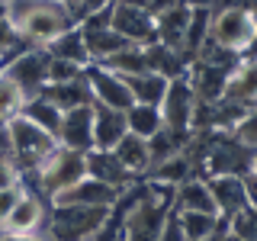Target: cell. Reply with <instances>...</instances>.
I'll use <instances>...</instances> for the list:
<instances>
[{"instance_id": "cell-1", "label": "cell", "mask_w": 257, "mask_h": 241, "mask_svg": "<svg viewBox=\"0 0 257 241\" xmlns=\"http://www.w3.org/2000/svg\"><path fill=\"white\" fill-rule=\"evenodd\" d=\"M10 26L32 48H45L55 36L77 26L68 7L55 0H10Z\"/></svg>"}, {"instance_id": "cell-2", "label": "cell", "mask_w": 257, "mask_h": 241, "mask_svg": "<svg viewBox=\"0 0 257 241\" xmlns=\"http://www.w3.org/2000/svg\"><path fill=\"white\" fill-rule=\"evenodd\" d=\"M109 219V209L100 206H48L42 241H96L103 225Z\"/></svg>"}, {"instance_id": "cell-3", "label": "cell", "mask_w": 257, "mask_h": 241, "mask_svg": "<svg viewBox=\"0 0 257 241\" xmlns=\"http://www.w3.org/2000/svg\"><path fill=\"white\" fill-rule=\"evenodd\" d=\"M4 132H7L10 155H13V164H16L20 174L23 171H39V167L52 158V151L58 148V139H55L52 132L32 126L29 119H23V116H16L13 123H7Z\"/></svg>"}, {"instance_id": "cell-4", "label": "cell", "mask_w": 257, "mask_h": 241, "mask_svg": "<svg viewBox=\"0 0 257 241\" xmlns=\"http://www.w3.org/2000/svg\"><path fill=\"white\" fill-rule=\"evenodd\" d=\"M84 177H87L84 155L68 151V148L58 145V148L52 151V158L36 171V193L45 199V203H52L58 193H64L68 187H74V183L84 180Z\"/></svg>"}, {"instance_id": "cell-5", "label": "cell", "mask_w": 257, "mask_h": 241, "mask_svg": "<svg viewBox=\"0 0 257 241\" xmlns=\"http://www.w3.org/2000/svg\"><path fill=\"white\" fill-rule=\"evenodd\" d=\"M257 39V23L251 10H212L209 20V42H215L225 52L247 55Z\"/></svg>"}, {"instance_id": "cell-6", "label": "cell", "mask_w": 257, "mask_h": 241, "mask_svg": "<svg viewBox=\"0 0 257 241\" xmlns=\"http://www.w3.org/2000/svg\"><path fill=\"white\" fill-rule=\"evenodd\" d=\"M171 209L158 206L155 199H148L145 193L128 203V215L122 222V231H119V241H158V231H161V222Z\"/></svg>"}, {"instance_id": "cell-7", "label": "cell", "mask_w": 257, "mask_h": 241, "mask_svg": "<svg viewBox=\"0 0 257 241\" xmlns=\"http://www.w3.org/2000/svg\"><path fill=\"white\" fill-rule=\"evenodd\" d=\"M84 77H87V87H90L93 106H106V109H116V112H125L132 106V93H128L122 77L109 74L100 64H87Z\"/></svg>"}, {"instance_id": "cell-8", "label": "cell", "mask_w": 257, "mask_h": 241, "mask_svg": "<svg viewBox=\"0 0 257 241\" xmlns=\"http://www.w3.org/2000/svg\"><path fill=\"white\" fill-rule=\"evenodd\" d=\"M109 29L116 32V36H122L128 45H139V48L155 42V20L145 10H139V7L119 4V0L109 10Z\"/></svg>"}, {"instance_id": "cell-9", "label": "cell", "mask_w": 257, "mask_h": 241, "mask_svg": "<svg viewBox=\"0 0 257 241\" xmlns=\"http://www.w3.org/2000/svg\"><path fill=\"white\" fill-rule=\"evenodd\" d=\"M206 187H209V196H212L215 215L222 222L235 219L241 209L254 206V199H251V193H247L241 177H206Z\"/></svg>"}, {"instance_id": "cell-10", "label": "cell", "mask_w": 257, "mask_h": 241, "mask_svg": "<svg viewBox=\"0 0 257 241\" xmlns=\"http://www.w3.org/2000/svg\"><path fill=\"white\" fill-rule=\"evenodd\" d=\"M61 148L87 155L93 148V106H77V109H64L58 132H55Z\"/></svg>"}, {"instance_id": "cell-11", "label": "cell", "mask_w": 257, "mask_h": 241, "mask_svg": "<svg viewBox=\"0 0 257 241\" xmlns=\"http://www.w3.org/2000/svg\"><path fill=\"white\" fill-rule=\"evenodd\" d=\"M193 106H196V96H193V87H190L187 74L167 80L164 100H161V106H158L161 109V123H164L167 129H187L190 132Z\"/></svg>"}, {"instance_id": "cell-12", "label": "cell", "mask_w": 257, "mask_h": 241, "mask_svg": "<svg viewBox=\"0 0 257 241\" xmlns=\"http://www.w3.org/2000/svg\"><path fill=\"white\" fill-rule=\"evenodd\" d=\"M45 64H48V55L42 48H29V52H20L16 58L4 61V71L23 87L26 96H36L45 90Z\"/></svg>"}, {"instance_id": "cell-13", "label": "cell", "mask_w": 257, "mask_h": 241, "mask_svg": "<svg viewBox=\"0 0 257 241\" xmlns=\"http://www.w3.org/2000/svg\"><path fill=\"white\" fill-rule=\"evenodd\" d=\"M119 196H122V193H116L112 187H106V183L93 180V177H84V180H77L74 187L58 193L48 206H100V209H112L119 203Z\"/></svg>"}, {"instance_id": "cell-14", "label": "cell", "mask_w": 257, "mask_h": 241, "mask_svg": "<svg viewBox=\"0 0 257 241\" xmlns=\"http://www.w3.org/2000/svg\"><path fill=\"white\" fill-rule=\"evenodd\" d=\"M45 222V199L36 193H20V199L13 203L10 215H7L0 231H13V235H39Z\"/></svg>"}, {"instance_id": "cell-15", "label": "cell", "mask_w": 257, "mask_h": 241, "mask_svg": "<svg viewBox=\"0 0 257 241\" xmlns=\"http://www.w3.org/2000/svg\"><path fill=\"white\" fill-rule=\"evenodd\" d=\"M84 164H87V177H93V180L106 183V187H112L116 193H125V190L135 183V177L128 174L122 164H119L112 151L90 148V151L84 155Z\"/></svg>"}, {"instance_id": "cell-16", "label": "cell", "mask_w": 257, "mask_h": 241, "mask_svg": "<svg viewBox=\"0 0 257 241\" xmlns=\"http://www.w3.org/2000/svg\"><path fill=\"white\" fill-rule=\"evenodd\" d=\"M171 212H212L215 215L212 196H209V187H206V177H190V180H183L180 187L174 190Z\"/></svg>"}, {"instance_id": "cell-17", "label": "cell", "mask_w": 257, "mask_h": 241, "mask_svg": "<svg viewBox=\"0 0 257 241\" xmlns=\"http://www.w3.org/2000/svg\"><path fill=\"white\" fill-rule=\"evenodd\" d=\"M42 52L55 61H68V64H77V68H87L90 64V55H87V45H84V36H80L77 26L64 29L61 36H55Z\"/></svg>"}, {"instance_id": "cell-18", "label": "cell", "mask_w": 257, "mask_h": 241, "mask_svg": "<svg viewBox=\"0 0 257 241\" xmlns=\"http://www.w3.org/2000/svg\"><path fill=\"white\" fill-rule=\"evenodd\" d=\"M187 23H190V7H187V4L174 7V10L158 13V16H155V42L174 48V52H180L183 32H187Z\"/></svg>"}, {"instance_id": "cell-19", "label": "cell", "mask_w": 257, "mask_h": 241, "mask_svg": "<svg viewBox=\"0 0 257 241\" xmlns=\"http://www.w3.org/2000/svg\"><path fill=\"white\" fill-rule=\"evenodd\" d=\"M125 135V116L106 106H93V148L112 151L116 142Z\"/></svg>"}, {"instance_id": "cell-20", "label": "cell", "mask_w": 257, "mask_h": 241, "mask_svg": "<svg viewBox=\"0 0 257 241\" xmlns=\"http://www.w3.org/2000/svg\"><path fill=\"white\" fill-rule=\"evenodd\" d=\"M112 155H116V161L125 167L128 174L139 180V177L148 174V167H151V158H148V142L139 139V135H122V139L116 142V148H112Z\"/></svg>"}, {"instance_id": "cell-21", "label": "cell", "mask_w": 257, "mask_h": 241, "mask_svg": "<svg viewBox=\"0 0 257 241\" xmlns=\"http://www.w3.org/2000/svg\"><path fill=\"white\" fill-rule=\"evenodd\" d=\"M142 52H145V61H148V71H155V74L167 77V80L183 77V74H187V68H190V61L183 58L180 52H174V48H167V45H161V42L145 45Z\"/></svg>"}, {"instance_id": "cell-22", "label": "cell", "mask_w": 257, "mask_h": 241, "mask_svg": "<svg viewBox=\"0 0 257 241\" xmlns=\"http://www.w3.org/2000/svg\"><path fill=\"white\" fill-rule=\"evenodd\" d=\"M225 100H235V103H244V106H254V96H257V74H254V61L241 58L238 68L228 74V84H225Z\"/></svg>"}, {"instance_id": "cell-23", "label": "cell", "mask_w": 257, "mask_h": 241, "mask_svg": "<svg viewBox=\"0 0 257 241\" xmlns=\"http://www.w3.org/2000/svg\"><path fill=\"white\" fill-rule=\"evenodd\" d=\"M42 93L61 112L64 109H77V106H93V96H90V87H87V77L71 80V84H48Z\"/></svg>"}, {"instance_id": "cell-24", "label": "cell", "mask_w": 257, "mask_h": 241, "mask_svg": "<svg viewBox=\"0 0 257 241\" xmlns=\"http://www.w3.org/2000/svg\"><path fill=\"white\" fill-rule=\"evenodd\" d=\"M80 29V26H77ZM80 36H84V45H87V55H90V64H100L106 61L109 55L122 52V48L128 45L122 36H116L109 26L106 29H80Z\"/></svg>"}, {"instance_id": "cell-25", "label": "cell", "mask_w": 257, "mask_h": 241, "mask_svg": "<svg viewBox=\"0 0 257 241\" xmlns=\"http://www.w3.org/2000/svg\"><path fill=\"white\" fill-rule=\"evenodd\" d=\"M125 87L132 93V103H145V106H161L167 90V77L155 74V71H145V74L125 77Z\"/></svg>"}, {"instance_id": "cell-26", "label": "cell", "mask_w": 257, "mask_h": 241, "mask_svg": "<svg viewBox=\"0 0 257 241\" xmlns=\"http://www.w3.org/2000/svg\"><path fill=\"white\" fill-rule=\"evenodd\" d=\"M177 222H180V231L187 241H206L225 231V222L212 212H177Z\"/></svg>"}, {"instance_id": "cell-27", "label": "cell", "mask_w": 257, "mask_h": 241, "mask_svg": "<svg viewBox=\"0 0 257 241\" xmlns=\"http://www.w3.org/2000/svg\"><path fill=\"white\" fill-rule=\"evenodd\" d=\"M122 116H125V132L139 135V139H145V142L164 126V123H161V109L158 106H145V103H132Z\"/></svg>"}, {"instance_id": "cell-28", "label": "cell", "mask_w": 257, "mask_h": 241, "mask_svg": "<svg viewBox=\"0 0 257 241\" xmlns=\"http://www.w3.org/2000/svg\"><path fill=\"white\" fill-rule=\"evenodd\" d=\"M20 116H23V119H29L32 126H39V129H45V132H52V135L58 132V123H61V109L55 106V103L48 100L45 93H36V96H29Z\"/></svg>"}, {"instance_id": "cell-29", "label": "cell", "mask_w": 257, "mask_h": 241, "mask_svg": "<svg viewBox=\"0 0 257 241\" xmlns=\"http://www.w3.org/2000/svg\"><path fill=\"white\" fill-rule=\"evenodd\" d=\"M100 68H106L109 74L125 80V77H135V74H145V71H148V61H145V52L139 45H125L122 52L109 55L106 61H100Z\"/></svg>"}, {"instance_id": "cell-30", "label": "cell", "mask_w": 257, "mask_h": 241, "mask_svg": "<svg viewBox=\"0 0 257 241\" xmlns=\"http://www.w3.org/2000/svg\"><path fill=\"white\" fill-rule=\"evenodd\" d=\"M29 96L23 93V87L16 84V80L4 71V64H0V126L13 123L16 116L23 112V106H26Z\"/></svg>"}, {"instance_id": "cell-31", "label": "cell", "mask_w": 257, "mask_h": 241, "mask_svg": "<svg viewBox=\"0 0 257 241\" xmlns=\"http://www.w3.org/2000/svg\"><path fill=\"white\" fill-rule=\"evenodd\" d=\"M225 228H228V235L238 238V241H254L257 238V212H254V206L241 209L235 219L225 222Z\"/></svg>"}, {"instance_id": "cell-32", "label": "cell", "mask_w": 257, "mask_h": 241, "mask_svg": "<svg viewBox=\"0 0 257 241\" xmlns=\"http://www.w3.org/2000/svg\"><path fill=\"white\" fill-rule=\"evenodd\" d=\"M87 68H77V64H68V61H55L48 58L45 64V87L48 84H71V80H80Z\"/></svg>"}, {"instance_id": "cell-33", "label": "cell", "mask_w": 257, "mask_h": 241, "mask_svg": "<svg viewBox=\"0 0 257 241\" xmlns=\"http://www.w3.org/2000/svg\"><path fill=\"white\" fill-rule=\"evenodd\" d=\"M228 135L238 145H244V148H254V145H257V116H254V112H247L244 119H238V123L228 129Z\"/></svg>"}, {"instance_id": "cell-34", "label": "cell", "mask_w": 257, "mask_h": 241, "mask_svg": "<svg viewBox=\"0 0 257 241\" xmlns=\"http://www.w3.org/2000/svg\"><path fill=\"white\" fill-rule=\"evenodd\" d=\"M10 187H20V171H16L13 158L0 155V190H10Z\"/></svg>"}, {"instance_id": "cell-35", "label": "cell", "mask_w": 257, "mask_h": 241, "mask_svg": "<svg viewBox=\"0 0 257 241\" xmlns=\"http://www.w3.org/2000/svg\"><path fill=\"white\" fill-rule=\"evenodd\" d=\"M158 241H187L180 231V222H177V212H167L164 222H161V231H158Z\"/></svg>"}, {"instance_id": "cell-36", "label": "cell", "mask_w": 257, "mask_h": 241, "mask_svg": "<svg viewBox=\"0 0 257 241\" xmlns=\"http://www.w3.org/2000/svg\"><path fill=\"white\" fill-rule=\"evenodd\" d=\"M20 187H10V190H0V228H4V222H7V215H10V209L13 203L20 199Z\"/></svg>"}, {"instance_id": "cell-37", "label": "cell", "mask_w": 257, "mask_h": 241, "mask_svg": "<svg viewBox=\"0 0 257 241\" xmlns=\"http://www.w3.org/2000/svg\"><path fill=\"white\" fill-rule=\"evenodd\" d=\"M183 0H148V4H145V10H148V16L151 20H155L158 13H164V10H174V7H180Z\"/></svg>"}, {"instance_id": "cell-38", "label": "cell", "mask_w": 257, "mask_h": 241, "mask_svg": "<svg viewBox=\"0 0 257 241\" xmlns=\"http://www.w3.org/2000/svg\"><path fill=\"white\" fill-rule=\"evenodd\" d=\"M215 10H251L254 13V0H219Z\"/></svg>"}, {"instance_id": "cell-39", "label": "cell", "mask_w": 257, "mask_h": 241, "mask_svg": "<svg viewBox=\"0 0 257 241\" xmlns=\"http://www.w3.org/2000/svg\"><path fill=\"white\" fill-rule=\"evenodd\" d=\"M0 241H42L39 235H13V231H0Z\"/></svg>"}, {"instance_id": "cell-40", "label": "cell", "mask_w": 257, "mask_h": 241, "mask_svg": "<svg viewBox=\"0 0 257 241\" xmlns=\"http://www.w3.org/2000/svg\"><path fill=\"white\" fill-rule=\"evenodd\" d=\"M187 7H203V10H215V4L219 0H183Z\"/></svg>"}, {"instance_id": "cell-41", "label": "cell", "mask_w": 257, "mask_h": 241, "mask_svg": "<svg viewBox=\"0 0 257 241\" xmlns=\"http://www.w3.org/2000/svg\"><path fill=\"white\" fill-rule=\"evenodd\" d=\"M10 20V0H0V23Z\"/></svg>"}, {"instance_id": "cell-42", "label": "cell", "mask_w": 257, "mask_h": 241, "mask_svg": "<svg viewBox=\"0 0 257 241\" xmlns=\"http://www.w3.org/2000/svg\"><path fill=\"white\" fill-rule=\"evenodd\" d=\"M222 235H225V231H219V235H212V238H206V241H219Z\"/></svg>"}, {"instance_id": "cell-43", "label": "cell", "mask_w": 257, "mask_h": 241, "mask_svg": "<svg viewBox=\"0 0 257 241\" xmlns=\"http://www.w3.org/2000/svg\"><path fill=\"white\" fill-rule=\"evenodd\" d=\"M55 4H64V7H71V4H74V0H55Z\"/></svg>"}, {"instance_id": "cell-44", "label": "cell", "mask_w": 257, "mask_h": 241, "mask_svg": "<svg viewBox=\"0 0 257 241\" xmlns=\"http://www.w3.org/2000/svg\"><path fill=\"white\" fill-rule=\"evenodd\" d=\"M116 241H119V238H116Z\"/></svg>"}]
</instances>
